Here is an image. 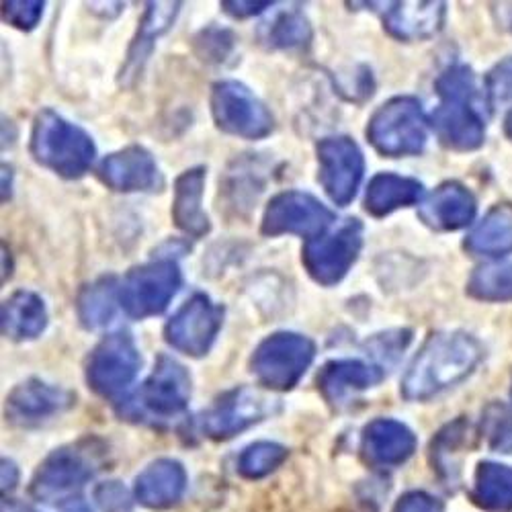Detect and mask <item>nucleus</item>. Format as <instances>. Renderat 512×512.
Masks as SVG:
<instances>
[{"mask_svg": "<svg viewBox=\"0 0 512 512\" xmlns=\"http://www.w3.org/2000/svg\"><path fill=\"white\" fill-rule=\"evenodd\" d=\"M140 367L142 355L134 336L127 330H117L107 334L91 351L84 365V377L95 394L119 398L132 386Z\"/></svg>", "mask_w": 512, "mask_h": 512, "instance_id": "10", "label": "nucleus"}, {"mask_svg": "<svg viewBox=\"0 0 512 512\" xmlns=\"http://www.w3.org/2000/svg\"><path fill=\"white\" fill-rule=\"evenodd\" d=\"M314 39L312 25L304 11L285 9L263 31V41L269 50L304 52Z\"/></svg>", "mask_w": 512, "mask_h": 512, "instance_id": "30", "label": "nucleus"}, {"mask_svg": "<svg viewBox=\"0 0 512 512\" xmlns=\"http://www.w3.org/2000/svg\"><path fill=\"white\" fill-rule=\"evenodd\" d=\"M236 44L238 39L232 29H226L220 25H209L195 35L193 50L201 62L220 66L230 60V56L236 50Z\"/></svg>", "mask_w": 512, "mask_h": 512, "instance_id": "33", "label": "nucleus"}, {"mask_svg": "<svg viewBox=\"0 0 512 512\" xmlns=\"http://www.w3.org/2000/svg\"><path fill=\"white\" fill-rule=\"evenodd\" d=\"M181 3H148L146 11L140 19L136 37L132 39L130 50H127L125 62L119 70V84L121 87H132V84L140 78L144 66L148 64L156 39L162 37L170 27L175 25L179 13H181Z\"/></svg>", "mask_w": 512, "mask_h": 512, "instance_id": "19", "label": "nucleus"}, {"mask_svg": "<svg viewBox=\"0 0 512 512\" xmlns=\"http://www.w3.org/2000/svg\"><path fill=\"white\" fill-rule=\"evenodd\" d=\"M318 183L334 205L347 207L361 187L365 156L349 136H330L316 144Z\"/></svg>", "mask_w": 512, "mask_h": 512, "instance_id": "14", "label": "nucleus"}, {"mask_svg": "<svg viewBox=\"0 0 512 512\" xmlns=\"http://www.w3.org/2000/svg\"><path fill=\"white\" fill-rule=\"evenodd\" d=\"M224 13H228L234 19H250L254 15H261L263 11L271 9L273 3L271 0H265V3H254V0H224L220 5Z\"/></svg>", "mask_w": 512, "mask_h": 512, "instance_id": "41", "label": "nucleus"}, {"mask_svg": "<svg viewBox=\"0 0 512 512\" xmlns=\"http://www.w3.org/2000/svg\"><path fill=\"white\" fill-rule=\"evenodd\" d=\"M60 512H93V510H91V506H89L87 502H84V500H80V498H70L68 502L62 504Z\"/></svg>", "mask_w": 512, "mask_h": 512, "instance_id": "43", "label": "nucleus"}, {"mask_svg": "<svg viewBox=\"0 0 512 512\" xmlns=\"http://www.w3.org/2000/svg\"><path fill=\"white\" fill-rule=\"evenodd\" d=\"M379 13L383 29L398 41H422L435 37L447 17L445 3H363Z\"/></svg>", "mask_w": 512, "mask_h": 512, "instance_id": "17", "label": "nucleus"}, {"mask_svg": "<svg viewBox=\"0 0 512 512\" xmlns=\"http://www.w3.org/2000/svg\"><path fill=\"white\" fill-rule=\"evenodd\" d=\"M482 355V345L472 334L461 330L435 332L410 363L400 392L410 402L431 400L472 375Z\"/></svg>", "mask_w": 512, "mask_h": 512, "instance_id": "1", "label": "nucleus"}, {"mask_svg": "<svg viewBox=\"0 0 512 512\" xmlns=\"http://www.w3.org/2000/svg\"><path fill=\"white\" fill-rule=\"evenodd\" d=\"M416 451V435L394 418H375L363 431V453L375 465H402Z\"/></svg>", "mask_w": 512, "mask_h": 512, "instance_id": "22", "label": "nucleus"}, {"mask_svg": "<svg viewBox=\"0 0 512 512\" xmlns=\"http://www.w3.org/2000/svg\"><path fill=\"white\" fill-rule=\"evenodd\" d=\"M363 250V224L347 218L334 230L310 238L302 250V263L308 275L322 287L343 281Z\"/></svg>", "mask_w": 512, "mask_h": 512, "instance_id": "9", "label": "nucleus"}, {"mask_svg": "<svg viewBox=\"0 0 512 512\" xmlns=\"http://www.w3.org/2000/svg\"><path fill=\"white\" fill-rule=\"evenodd\" d=\"M29 150L37 164L68 181L87 175L97 156L91 134L54 109H41L35 115Z\"/></svg>", "mask_w": 512, "mask_h": 512, "instance_id": "4", "label": "nucleus"}, {"mask_svg": "<svg viewBox=\"0 0 512 512\" xmlns=\"http://www.w3.org/2000/svg\"><path fill=\"white\" fill-rule=\"evenodd\" d=\"M279 404L252 388H234L222 394L201 416V431L216 441H226L263 422L277 412Z\"/></svg>", "mask_w": 512, "mask_h": 512, "instance_id": "15", "label": "nucleus"}, {"mask_svg": "<svg viewBox=\"0 0 512 512\" xmlns=\"http://www.w3.org/2000/svg\"><path fill=\"white\" fill-rule=\"evenodd\" d=\"M224 306L213 304L207 293H193L164 326V340L175 351L201 359L216 345L224 326Z\"/></svg>", "mask_w": 512, "mask_h": 512, "instance_id": "11", "label": "nucleus"}, {"mask_svg": "<svg viewBox=\"0 0 512 512\" xmlns=\"http://www.w3.org/2000/svg\"><path fill=\"white\" fill-rule=\"evenodd\" d=\"M99 181L115 193H150L162 189L156 158L144 146H127L105 156L97 168Z\"/></svg>", "mask_w": 512, "mask_h": 512, "instance_id": "16", "label": "nucleus"}, {"mask_svg": "<svg viewBox=\"0 0 512 512\" xmlns=\"http://www.w3.org/2000/svg\"><path fill=\"white\" fill-rule=\"evenodd\" d=\"M119 304V283L113 275L84 285L76 297V316L87 330H99L111 324Z\"/></svg>", "mask_w": 512, "mask_h": 512, "instance_id": "27", "label": "nucleus"}, {"mask_svg": "<svg viewBox=\"0 0 512 512\" xmlns=\"http://www.w3.org/2000/svg\"><path fill=\"white\" fill-rule=\"evenodd\" d=\"M19 482V469L13 461L3 459V490H13Z\"/></svg>", "mask_w": 512, "mask_h": 512, "instance_id": "42", "label": "nucleus"}, {"mask_svg": "<svg viewBox=\"0 0 512 512\" xmlns=\"http://www.w3.org/2000/svg\"><path fill=\"white\" fill-rule=\"evenodd\" d=\"M465 250L476 256H498L512 252V205H496L465 238Z\"/></svg>", "mask_w": 512, "mask_h": 512, "instance_id": "28", "label": "nucleus"}, {"mask_svg": "<svg viewBox=\"0 0 512 512\" xmlns=\"http://www.w3.org/2000/svg\"><path fill=\"white\" fill-rule=\"evenodd\" d=\"M476 502L490 512H512V467L484 461L476 469Z\"/></svg>", "mask_w": 512, "mask_h": 512, "instance_id": "29", "label": "nucleus"}, {"mask_svg": "<svg viewBox=\"0 0 512 512\" xmlns=\"http://www.w3.org/2000/svg\"><path fill=\"white\" fill-rule=\"evenodd\" d=\"M95 498L103 512H134L132 498L119 482H105L95 490Z\"/></svg>", "mask_w": 512, "mask_h": 512, "instance_id": "39", "label": "nucleus"}, {"mask_svg": "<svg viewBox=\"0 0 512 512\" xmlns=\"http://www.w3.org/2000/svg\"><path fill=\"white\" fill-rule=\"evenodd\" d=\"M211 115L220 132L242 138L263 140L275 130L269 107L238 80H220L211 87Z\"/></svg>", "mask_w": 512, "mask_h": 512, "instance_id": "8", "label": "nucleus"}, {"mask_svg": "<svg viewBox=\"0 0 512 512\" xmlns=\"http://www.w3.org/2000/svg\"><path fill=\"white\" fill-rule=\"evenodd\" d=\"M365 134L381 156H418L429 138V119L418 99L394 97L371 115Z\"/></svg>", "mask_w": 512, "mask_h": 512, "instance_id": "5", "label": "nucleus"}, {"mask_svg": "<svg viewBox=\"0 0 512 512\" xmlns=\"http://www.w3.org/2000/svg\"><path fill=\"white\" fill-rule=\"evenodd\" d=\"M394 512H443V504L426 492H408L396 502Z\"/></svg>", "mask_w": 512, "mask_h": 512, "instance_id": "40", "label": "nucleus"}, {"mask_svg": "<svg viewBox=\"0 0 512 512\" xmlns=\"http://www.w3.org/2000/svg\"><path fill=\"white\" fill-rule=\"evenodd\" d=\"M486 97L492 103L512 101V58L496 64L486 76Z\"/></svg>", "mask_w": 512, "mask_h": 512, "instance_id": "38", "label": "nucleus"}, {"mask_svg": "<svg viewBox=\"0 0 512 512\" xmlns=\"http://www.w3.org/2000/svg\"><path fill=\"white\" fill-rule=\"evenodd\" d=\"M386 371L373 361L361 359H332L322 365L318 373V390L332 404H343L351 396L375 388L386 379Z\"/></svg>", "mask_w": 512, "mask_h": 512, "instance_id": "21", "label": "nucleus"}, {"mask_svg": "<svg viewBox=\"0 0 512 512\" xmlns=\"http://www.w3.org/2000/svg\"><path fill=\"white\" fill-rule=\"evenodd\" d=\"M334 211L326 207L318 197L306 191L277 193L265 207L261 234L267 238L300 236L316 238L332 228Z\"/></svg>", "mask_w": 512, "mask_h": 512, "instance_id": "12", "label": "nucleus"}, {"mask_svg": "<svg viewBox=\"0 0 512 512\" xmlns=\"http://www.w3.org/2000/svg\"><path fill=\"white\" fill-rule=\"evenodd\" d=\"M441 105L431 115V125L443 146L469 152L478 150L486 138L482 101L476 76L467 66H451L437 78Z\"/></svg>", "mask_w": 512, "mask_h": 512, "instance_id": "2", "label": "nucleus"}, {"mask_svg": "<svg viewBox=\"0 0 512 512\" xmlns=\"http://www.w3.org/2000/svg\"><path fill=\"white\" fill-rule=\"evenodd\" d=\"M97 441H80L60 447L39 465L33 478V494L44 500H54L72 494L87 484L99 465Z\"/></svg>", "mask_w": 512, "mask_h": 512, "instance_id": "13", "label": "nucleus"}, {"mask_svg": "<svg viewBox=\"0 0 512 512\" xmlns=\"http://www.w3.org/2000/svg\"><path fill=\"white\" fill-rule=\"evenodd\" d=\"M3 336L13 343L35 340L48 328V308L44 297L29 289H19L9 295L0 310Z\"/></svg>", "mask_w": 512, "mask_h": 512, "instance_id": "24", "label": "nucleus"}, {"mask_svg": "<svg viewBox=\"0 0 512 512\" xmlns=\"http://www.w3.org/2000/svg\"><path fill=\"white\" fill-rule=\"evenodd\" d=\"M478 211L476 197L457 181L439 185L420 203L418 218L435 232H457L474 222Z\"/></svg>", "mask_w": 512, "mask_h": 512, "instance_id": "20", "label": "nucleus"}, {"mask_svg": "<svg viewBox=\"0 0 512 512\" xmlns=\"http://www.w3.org/2000/svg\"><path fill=\"white\" fill-rule=\"evenodd\" d=\"M207 168L193 166L181 173L175 181V199H173V222L175 226L199 240L211 232L209 216L203 209V193H205Z\"/></svg>", "mask_w": 512, "mask_h": 512, "instance_id": "23", "label": "nucleus"}, {"mask_svg": "<svg viewBox=\"0 0 512 512\" xmlns=\"http://www.w3.org/2000/svg\"><path fill=\"white\" fill-rule=\"evenodd\" d=\"M76 396L60 386L41 379H27L7 396V418L15 424L29 426L60 416L72 408Z\"/></svg>", "mask_w": 512, "mask_h": 512, "instance_id": "18", "label": "nucleus"}, {"mask_svg": "<svg viewBox=\"0 0 512 512\" xmlns=\"http://www.w3.org/2000/svg\"><path fill=\"white\" fill-rule=\"evenodd\" d=\"M410 343H412V330L408 328L386 330V332L373 334L367 340V351H369L367 355L377 367H381L388 373L392 367L398 365V361L402 359Z\"/></svg>", "mask_w": 512, "mask_h": 512, "instance_id": "34", "label": "nucleus"}, {"mask_svg": "<svg viewBox=\"0 0 512 512\" xmlns=\"http://www.w3.org/2000/svg\"><path fill=\"white\" fill-rule=\"evenodd\" d=\"M11 185H13V168L3 164V201L11 197Z\"/></svg>", "mask_w": 512, "mask_h": 512, "instance_id": "44", "label": "nucleus"}, {"mask_svg": "<svg viewBox=\"0 0 512 512\" xmlns=\"http://www.w3.org/2000/svg\"><path fill=\"white\" fill-rule=\"evenodd\" d=\"M183 285V273L177 259L156 256L154 259L127 271L119 283V306L134 318L146 320L160 316Z\"/></svg>", "mask_w": 512, "mask_h": 512, "instance_id": "7", "label": "nucleus"}, {"mask_svg": "<svg viewBox=\"0 0 512 512\" xmlns=\"http://www.w3.org/2000/svg\"><path fill=\"white\" fill-rule=\"evenodd\" d=\"M191 400V373L183 363L158 355L154 371L142 386L117 402L115 410L123 420L164 426L181 418Z\"/></svg>", "mask_w": 512, "mask_h": 512, "instance_id": "3", "label": "nucleus"}, {"mask_svg": "<svg viewBox=\"0 0 512 512\" xmlns=\"http://www.w3.org/2000/svg\"><path fill=\"white\" fill-rule=\"evenodd\" d=\"M187 472L177 459H156L136 478V498L148 508H168L181 500Z\"/></svg>", "mask_w": 512, "mask_h": 512, "instance_id": "25", "label": "nucleus"}, {"mask_svg": "<svg viewBox=\"0 0 512 512\" xmlns=\"http://www.w3.org/2000/svg\"><path fill=\"white\" fill-rule=\"evenodd\" d=\"M424 185L412 177L396 173L375 175L365 191V211L373 218H386L390 213L420 203Z\"/></svg>", "mask_w": 512, "mask_h": 512, "instance_id": "26", "label": "nucleus"}, {"mask_svg": "<svg viewBox=\"0 0 512 512\" xmlns=\"http://www.w3.org/2000/svg\"><path fill=\"white\" fill-rule=\"evenodd\" d=\"M467 293L480 302H512V263L478 267L467 281Z\"/></svg>", "mask_w": 512, "mask_h": 512, "instance_id": "31", "label": "nucleus"}, {"mask_svg": "<svg viewBox=\"0 0 512 512\" xmlns=\"http://www.w3.org/2000/svg\"><path fill=\"white\" fill-rule=\"evenodd\" d=\"M316 359L314 340L300 332H275L261 340L250 357V373L267 390L289 392Z\"/></svg>", "mask_w": 512, "mask_h": 512, "instance_id": "6", "label": "nucleus"}, {"mask_svg": "<svg viewBox=\"0 0 512 512\" xmlns=\"http://www.w3.org/2000/svg\"><path fill=\"white\" fill-rule=\"evenodd\" d=\"M334 87L347 101L363 103L365 99H369L373 95L375 80L367 66H357L349 74H336Z\"/></svg>", "mask_w": 512, "mask_h": 512, "instance_id": "36", "label": "nucleus"}, {"mask_svg": "<svg viewBox=\"0 0 512 512\" xmlns=\"http://www.w3.org/2000/svg\"><path fill=\"white\" fill-rule=\"evenodd\" d=\"M482 431L490 449L512 453V408L492 402L482 416Z\"/></svg>", "mask_w": 512, "mask_h": 512, "instance_id": "35", "label": "nucleus"}, {"mask_svg": "<svg viewBox=\"0 0 512 512\" xmlns=\"http://www.w3.org/2000/svg\"><path fill=\"white\" fill-rule=\"evenodd\" d=\"M287 459V449L279 443L259 441L248 445L238 459V472L248 480H259L269 474Z\"/></svg>", "mask_w": 512, "mask_h": 512, "instance_id": "32", "label": "nucleus"}, {"mask_svg": "<svg viewBox=\"0 0 512 512\" xmlns=\"http://www.w3.org/2000/svg\"><path fill=\"white\" fill-rule=\"evenodd\" d=\"M44 9L46 3L41 0H11V3H3V19L15 29L31 31L44 17Z\"/></svg>", "mask_w": 512, "mask_h": 512, "instance_id": "37", "label": "nucleus"}, {"mask_svg": "<svg viewBox=\"0 0 512 512\" xmlns=\"http://www.w3.org/2000/svg\"><path fill=\"white\" fill-rule=\"evenodd\" d=\"M504 132H506V136L512 140V111L506 115V121H504Z\"/></svg>", "mask_w": 512, "mask_h": 512, "instance_id": "45", "label": "nucleus"}]
</instances>
